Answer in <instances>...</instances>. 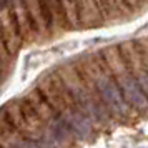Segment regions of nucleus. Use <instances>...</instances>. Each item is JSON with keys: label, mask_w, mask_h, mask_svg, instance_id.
<instances>
[{"label": "nucleus", "mask_w": 148, "mask_h": 148, "mask_svg": "<svg viewBox=\"0 0 148 148\" xmlns=\"http://www.w3.org/2000/svg\"><path fill=\"white\" fill-rule=\"evenodd\" d=\"M57 73L60 77V80L63 82L65 88L68 90L75 105L87 115L93 125L101 127V125L110 123V120L113 118L110 110L100 98L93 83L83 75V72L77 63L62 65V67H58Z\"/></svg>", "instance_id": "obj_1"}, {"label": "nucleus", "mask_w": 148, "mask_h": 148, "mask_svg": "<svg viewBox=\"0 0 148 148\" xmlns=\"http://www.w3.org/2000/svg\"><path fill=\"white\" fill-rule=\"evenodd\" d=\"M38 90H40L47 101L55 108V112L60 115V118L65 121L68 130L72 132L75 138L78 140H87L93 133V123L90 121L87 115L75 105L72 97L65 88L63 82L57 72L43 75L38 80Z\"/></svg>", "instance_id": "obj_2"}, {"label": "nucleus", "mask_w": 148, "mask_h": 148, "mask_svg": "<svg viewBox=\"0 0 148 148\" xmlns=\"http://www.w3.org/2000/svg\"><path fill=\"white\" fill-rule=\"evenodd\" d=\"M77 65L80 67L83 75L93 83L100 98L110 110L112 116H115V118H130L133 108L127 103L118 83L113 78L112 72L108 70V67L105 65L101 55L97 53L83 57L80 63H77Z\"/></svg>", "instance_id": "obj_3"}, {"label": "nucleus", "mask_w": 148, "mask_h": 148, "mask_svg": "<svg viewBox=\"0 0 148 148\" xmlns=\"http://www.w3.org/2000/svg\"><path fill=\"white\" fill-rule=\"evenodd\" d=\"M100 55L105 62V65L108 67V70L112 72L113 78L116 80L128 105L138 112L148 110V95L143 92L138 80L135 78L132 70L128 68L127 62L121 55L120 45H110V47L103 48Z\"/></svg>", "instance_id": "obj_4"}, {"label": "nucleus", "mask_w": 148, "mask_h": 148, "mask_svg": "<svg viewBox=\"0 0 148 148\" xmlns=\"http://www.w3.org/2000/svg\"><path fill=\"white\" fill-rule=\"evenodd\" d=\"M25 98L28 103L32 105L37 115L40 116L43 128H45V135H47V145L48 147H60V145H72V140L75 136L72 132L68 130L65 121L60 118V115L55 112V108L47 101L38 88L30 90Z\"/></svg>", "instance_id": "obj_5"}, {"label": "nucleus", "mask_w": 148, "mask_h": 148, "mask_svg": "<svg viewBox=\"0 0 148 148\" xmlns=\"http://www.w3.org/2000/svg\"><path fill=\"white\" fill-rule=\"evenodd\" d=\"M0 30H2V37L5 40L8 52L12 53V57L17 55L22 48L23 37H22L20 30H18L15 15L7 0H0Z\"/></svg>", "instance_id": "obj_6"}, {"label": "nucleus", "mask_w": 148, "mask_h": 148, "mask_svg": "<svg viewBox=\"0 0 148 148\" xmlns=\"http://www.w3.org/2000/svg\"><path fill=\"white\" fill-rule=\"evenodd\" d=\"M120 50H121V55H123L125 62H127L128 68L132 70L135 78L138 80L140 87L143 88V92L148 95V70L145 67V62H143L140 48L136 45V40L120 43Z\"/></svg>", "instance_id": "obj_7"}, {"label": "nucleus", "mask_w": 148, "mask_h": 148, "mask_svg": "<svg viewBox=\"0 0 148 148\" xmlns=\"http://www.w3.org/2000/svg\"><path fill=\"white\" fill-rule=\"evenodd\" d=\"M0 147H42L40 141L27 138L14 127V123L8 120L5 108H0Z\"/></svg>", "instance_id": "obj_8"}, {"label": "nucleus", "mask_w": 148, "mask_h": 148, "mask_svg": "<svg viewBox=\"0 0 148 148\" xmlns=\"http://www.w3.org/2000/svg\"><path fill=\"white\" fill-rule=\"evenodd\" d=\"M7 2L15 15V20H17V25H18V30H20L23 40H30V38L37 37V32L34 28V23H32L25 2L23 0H7Z\"/></svg>", "instance_id": "obj_9"}, {"label": "nucleus", "mask_w": 148, "mask_h": 148, "mask_svg": "<svg viewBox=\"0 0 148 148\" xmlns=\"http://www.w3.org/2000/svg\"><path fill=\"white\" fill-rule=\"evenodd\" d=\"M77 8H78V18L82 27L90 28L103 23V15L95 0H77Z\"/></svg>", "instance_id": "obj_10"}, {"label": "nucleus", "mask_w": 148, "mask_h": 148, "mask_svg": "<svg viewBox=\"0 0 148 148\" xmlns=\"http://www.w3.org/2000/svg\"><path fill=\"white\" fill-rule=\"evenodd\" d=\"M23 2L27 5V10L30 14V18H32V23H34L37 35H40V37L48 35L50 27H48V20H47V15H45L43 2L42 0H23Z\"/></svg>", "instance_id": "obj_11"}, {"label": "nucleus", "mask_w": 148, "mask_h": 148, "mask_svg": "<svg viewBox=\"0 0 148 148\" xmlns=\"http://www.w3.org/2000/svg\"><path fill=\"white\" fill-rule=\"evenodd\" d=\"M95 2H97V5L100 8L103 18H112V17H115V15H118V14L123 15L115 0H95Z\"/></svg>", "instance_id": "obj_12"}, {"label": "nucleus", "mask_w": 148, "mask_h": 148, "mask_svg": "<svg viewBox=\"0 0 148 148\" xmlns=\"http://www.w3.org/2000/svg\"><path fill=\"white\" fill-rule=\"evenodd\" d=\"M10 57H12V53L8 52L7 45H5V40L2 37V30H0V70H5L8 67Z\"/></svg>", "instance_id": "obj_13"}, {"label": "nucleus", "mask_w": 148, "mask_h": 148, "mask_svg": "<svg viewBox=\"0 0 148 148\" xmlns=\"http://www.w3.org/2000/svg\"><path fill=\"white\" fill-rule=\"evenodd\" d=\"M136 45L140 48L143 62H145V67H147V70H148V38H140V40H136Z\"/></svg>", "instance_id": "obj_14"}]
</instances>
